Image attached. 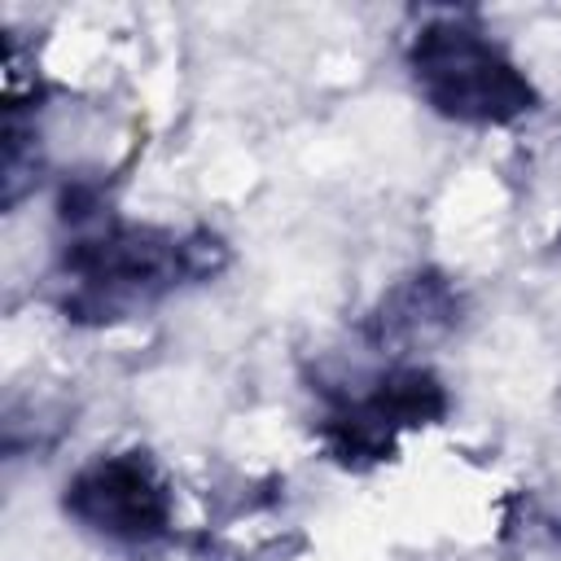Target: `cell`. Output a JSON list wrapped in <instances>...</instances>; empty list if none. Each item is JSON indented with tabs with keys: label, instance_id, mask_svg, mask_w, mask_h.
Returning a JSON list of instances; mask_svg holds the SVG:
<instances>
[{
	"label": "cell",
	"instance_id": "6da1fadb",
	"mask_svg": "<svg viewBox=\"0 0 561 561\" xmlns=\"http://www.w3.org/2000/svg\"><path fill=\"white\" fill-rule=\"evenodd\" d=\"M412 75L421 96L460 123H508L530 110L526 75L465 22L425 26L412 44Z\"/></svg>",
	"mask_w": 561,
	"mask_h": 561
},
{
	"label": "cell",
	"instance_id": "7a4b0ae2",
	"mask_svg": "<svg viewBox=\"0 0 561 561\" xmlns=\"http://www.w3.org/2000/svg\"><path fill=\"white\" fill-rule=\"evenodd\" d=\"M66 513L88 530L123 543H145L167 530L171 500L145 456H105L66 486Z\"/></svg>",
	"mask_w": 561,
	"mask_h": 561
}]
</instances>
